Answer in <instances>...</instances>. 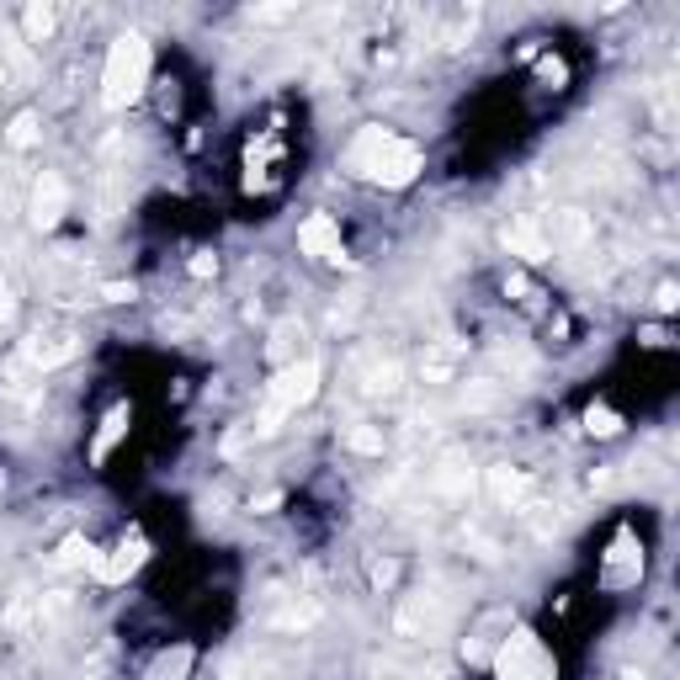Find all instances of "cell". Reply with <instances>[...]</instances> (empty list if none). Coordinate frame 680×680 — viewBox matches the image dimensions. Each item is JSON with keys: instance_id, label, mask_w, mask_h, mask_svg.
Instances as JSON below:
<instances>
[{"instance_id": "1", "label": "cell", "mask_w": 680, "mask_h": 680, "mask_svg": "<svg viewBox=\"0 0 680 680\" xmlns=\"http://www.w3.org/2000/svg\"><path fill=\"white\" fill-rule=\"evenodd\" d=\"M346 165H352L356 176L367 181H384V186H410L414 176H420V149L410 144V139H399L393 128H361L352 139V154H346Z\"/></svg>"}, {"instance_id": "2", "label": "cell", "mask_w": 680, "mask_h": 680, "mask_svg": "<svg viewBox=\"0 0 680 680\" xmlns=\"http://www.w3.org/2000/svg\"><path fill=\"white\" fill-rule=\"evenodd\" d=\"M144 86H149V43L139 32H122L107 48V64H101V107L122 112V107H133L144 96Z\"/></svg>"}, {"instance_id": "3", "label": "cell", "mask_w": 680, "mask_h": 680, "mask_svg": "<svg viewBox=\"0 0 680 680\" xmlns=\"http://www.w3.org/2000/svg\"><path fill=\"white\" fill-rule=\"evenodd\" d=\"M314 393H320V361H314V356L288 361L267 388V404H261V420H256V436H271V431H277L293 410H303Z\"/></svg>"}, {"instance_id": "4", "label": "cell", "mask_w": 680, "mask_h": 680, "mask_svg": "<svg viewBox=\"0 0 680 680\" xmlns=\"http://www.w3.org/2000/svg\"><path fill=\"white\" fill-rule=\"evenodd\" d=\"M495 670H500V680H559L553 659H548V649H542V638L527 633V627H516V633L505 638Z\"/></svg>"}, {"instance_id": "5", "label": "cell", "mask_w": 680, "mask_h": 680, "mask_svg": "<svg viewBox=\"0 0 680 680\" xmlns=\"http://www.w3.org/2000/svg\"><path fill=\"white\" fill-rule=\"evenodd\" d=\"M298 250L314 256V261H341V256H346V245H341V224H335L330 213H309L303 229H298Z\"/></svg>"}, {"instance_id": "6", "label": "cell", "mask_w": 680, "mask_h": 680, "mask_svg": "<svg viewBox=\"0 0 680 680\" xmlns=\"http://www.w3.org/2000/svg\"><path fill=\"white\" fill-rule=\"evenodd\" d=\"M431 489L446 495V500H468L474 495V463H468V452H442L436 457V468H431Z\"/></svg>"}, {"instance_id": "7", "label": "cell", "mask_w": 680, "mask_h": 680, "mask_svg": "<svg viewBox=\"0 0 680 680\" xmlns=\"http://www.w3.org/2000/svg\"><path fill=\"white\" fill-rule=\"evenodd\" d=\"M64 207H69V192H64V181L54 176V171H43V176L32 181V224L48 235V229H60V218H64Z\"/></svg>"}, {"instance_id": "8", "label": "cell", "mask_w": 680, "mask_h": 680, "mask_svg": "<svg viewBox=\"0 0 680 680\" xmlns=\"http://www.w3.org/2000/svg\"><path fill=\"white\" fill-rule=\"evenodd\" d=\"M69 356H75V335H32V341H22V356H17V367L48 373V367H64Z\"/></svg>"}, {"instance_id": "9", "label": "cell", "mask_w": 680, "mask_h": 680, "mask_svg": "<svg viewBox=\"0 0 680 680\" xmlns=\"http://www.w3.org/2000/svg\"><path fill=\"white\" fill-rule=\"evenodd\" d=\"M542 239H548V250H580V245L591 239V213H580V207H559V213L548 218Z\"/></svg>"}, {"instance_id": "10", "label": "cell", "mask_w": 680, "mask_h": 680, "mask_svg": "<svg viewBox=\"0 0 680 680\" xmlns=\"http://www.w3.org/2000/svg\"><path fill=\"white\" fill-rule=\"evenodd\" d=\"M144 563V537H122L118 548L107 553V559H96V580H107V585H122L133 569Z\"/></svg>"}, {"instance_id": "11", "label": "cell", "mask_w": 680, "mask_h": 680, "mask_svg": "<svg viewBox=\"0 0 680 680\" xmlns=\"http://www.w3.org/2000/svg\"><path fill=\"white\" fill-rule=\"evenodd\" d=\"M505 245L521 256V261H548L553 250H548V239H542V229H537L532 218H516V224H505Z\"/></svg>"}, {"instance_id": "12", "label": "cell", "mask_w": 680, "mask_h": 680, "mask_svg": "<svg viewBox=\"0 0 680 680\" xmlns=\"http://www.w3.org/2000/svg\"><path fill=\"white\" fill-rule=\"evenodd\" d=\"M128 420H133V410H128V404H112V410H107L101 431H96V442H90V463H107V457H112V446L128 436Z\"/></svg>"}, {"instance_id": "13", "label": "cell", "mask_w": 680, "mask_h": 680, "mask_svg": "<svg viewBox=\"0 0 680 680\" xmlns=\"http://www.w3.org/2000/svg\"><path fill=\"white\" fill-rule=\"evenodd\" d=\"M192 665H197V654L186 649V644H176V649H160L154 659H149L144 680H186L192 676Z\"/></svg>"}, {"instance_id": "14", "label": "cell", "mask_w": 680, "mask_h": 680, "mask_svg": "<svg viewBox=\"0 0 680 680\" xmlns=\"http://www.w3.org/2000/svg\"><path fill=\"white\" fill-rule=\"evenodd\" d=\"M527 489H532V484H527L521 468H489V495H495L505 510H521V505H527Z\"/></svg>"}, {"instance_id": "15", "label": "cell", "mask_w": 680, "mask_h": 680, "mask_svg": "<svg viewBox=\"0 0 680 680\" xmlns=\"http://www.w3.org/2000/svg\"><path fill=\"white\" fill-rule=\"evenodd\" d=\"M478 28V11L474 6H452V11H442V32H436V43L442 48H457V43H468Z\"/></svg>"}, {"instance_id": "16", "label": "cell", "mask_w": 680, "mask_h": 680, "mask_svg": "<svg viewBox=\"0 0 680 680\" xmlns=\"http://www.w3.org/2000/svg\"><path fill=\"white\" fill-rule=\"evenodd\" d=\"M60 28V11L54 6H28L22 11V43H48Z\"/></svg>"}, {"instance_id": "17", "label": "cell", "mask_w": 680, "mask_h": 680, "mask_svg": "<svg viewBox=\"0 0 680 680\" xmlns=\"http://www.w3.org/2000/svg\"><path fill=\"white\" fill-rule=\"evenodd\" d=\"M298 341H303V325H298V320H277V325H271V361L288 367L298 352Z\"/></svg>"}, {"instance_id": "18", "label": "cell", "mask_w": 680, "mask_h": 680, "mask_svg": "<svg viewBox=\"0 0 680 680\" xmlns=\"http://www.w3.org/2000/svg\"><path fill=\"white\" fill-rule=\"evenodd\" d=\"M96 559H101V553L90 548L86 537H69V542L60 548V563H64V569H80V563H86V569H96Z\"/></svg>"}, {"instance_id": "19", "label": "cell", "mask_w": 680, "mask_h": 680, "mask_svg": "<svg viewBox=\"0 0 680 680\" xmlns=\"http://www.w3.org/2000/svg\"><path fill=\"white\" fill-rule=\"evenodd\" d=\"M32 139H37V118H32V112H17V118H11V128H6V144L28 149Z\"/></svg>"}, {"instance_id": "20", "label": "cell", "mask_w": 680, "mask_h": 680, "mask_svg": "<svg viewBox=\"0 0 680 680\" xmlns=\"http://www.w3.org/2000/svg\"><path fill=\"white\" fill-rule=\"evenodd\" d=\"M346 446H352V452H373V457H378V452H384V431H373V425H352V431H346Z\"/></svg>"}, {"instance_id": "21", "label": "cell", "mask_w": 680, "mask_h": 680, "mask_svg": "<svg viewBox=\"0 0 680 680\" xmlns=\"http://www.w3.org/2000/svg\"><path fill=\"white\" fill-rule=\"evenodd\" d=\"M585 431H591V436H617V431H622L617 410H601V404H595V410L585 414Z\"/></svg>"}, {"instance_id": "22", "label": "cell", "mask_w": 680, "mask_h": 680, "mask_svg": "<svg viewBox=\"0 0 680 680\" xmlns=\"http://www.w3.org/2000/svg\"><path fill=\"white\" fill-rule=\"evenodd\" d=\"M495 399H500V388H495V384H474V388H463V404H468V410H489Z\"/></svg>"}, {"instance_id": "23", "label": "cell", "mask_w": 680, "mask_h": 680, "mask_svg": "<svg viewBox=\"0 0 680 680\" xmlns=\"http://www.w3.org/2000/svg\"><path fill=\"white\" fill-rule=\"evenodd\" d=\"M393 388H399V367H393V361L373 367V384H367V393H393Z\"/></svg>"}, {"instance_id": "24", "label": "cell", "mask_w": 680, "mask_h": 680, "mask_svg": "<svg viewBox=\"0 0 680 680\" xmlns=\"http://www.w3.org/2000/svg\"><path fill=\"white\" fill-rule=\"evenodd\" d=\"M11 314H17V293H11V282L0 277V325H6Z\"/></svg>"}, {"instance_id": "25", "label": "cell", "mask_w": 680, "mask_h": 680, "mask_svg": "<svg viewBox=\"0 0 680 680\" xmlns=\"http://www.w3.org/2000/svg\"><path fill=\"white\" fill-rule=\"evenodd\" d=\"M101 298H107V303H128V298H133V282H107Z\"/></svg>"}, {"instance_id": "26", "label": "cell", "mask_w": 680, "mask_h": 680, "mask_svg": "<svg viewBox=\"0 0 680 680\" xmlns=\"http://www.w3.org/2000/svg\"><path fill=\"white\" fill-rule=\"evenodd\" d=\"M654 303H659V309H665V314H670V309H676L680 298H676V282H665V288H659V293H654Z\"/></svg>"}, {"instance_id": "27", "label": "cell", "mask_w": 680, "mask_h": 680, "mask_svg": "<svg viewBox=\"0 0 680 680\" xmlns=\"http://www.w3.org/2000/svg\"><path fill=\"white\" fill-rule=\"evenodd\" d=\"M537 69H542V80H553V86H559V80H563V64H559V60H542V64H537Z\"/></svg>"}, {"instance_id": "28", "label": "cell", "mask_w": 680, "mask_h": 680, "mask_svg": "<svg viewBox=\"0 0 680 680\" xmlns=\"http://www.w3.org/2000/svg\"><path fill=\"white\" fill-rule=\"evenodd\" d=\"M213 271H218V261H213V256H197V261H192V277H213Z\"/></svg>"}, {"instance_id": "29", "label": "cell", "mask_w": 680, "mask_h": 680, "mask_svg": "<svg viewBox=\"0 0 680 680\" xmlns=\"http://www.w3.org/2000/svg\"><path fill=\"white\" fill-rule=\"evenodd\" d=\"M277 505H282V495H261V500L250 505V510H261V516H267V510H277Z\"/></svg>"}]
</instances>
